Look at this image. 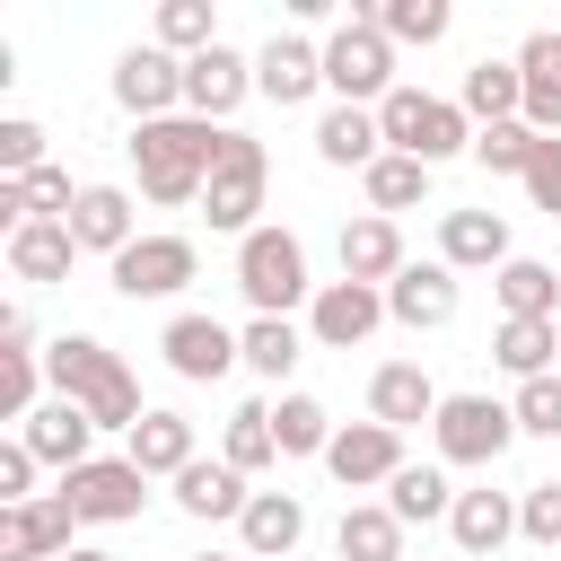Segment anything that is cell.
<instances>
[{
  "label": "cell",
  "instance_id": "cell-1",
  "mask_svg": "<svg viewBox=\"0 0 561 561\" xmlns=\"http://www.w3.org/2000/svg\"><path fill=\"white\" fill-rule=\"evenodd\" d=\"M44 386H53V394H70L96 430H140V421H149V412H140L131 368H123L96 333H61V342L44 351Z\"/></svg>",
  "mask_w": 561,
  "mask_h": 561
},
{
  "label": "cell",
  "instance_id": "cell-2",
  "mask_svg": "<svg viewBox=\"0 0 561 561\" xmlns=\"http://www.w3.org/2000/svg\"><path fill=\"white\" fill-rule=\"evenodd\" d=\"M210 158H219V123H202V114H167V123H140V131H131L140 193L167 202V210H175V202H202Z\"/></svg>",
  "mask_w": 561,
  "mask_h": 561
},
{
  "label": "cell",
  "instance_id": "cell-3",
  "mask_svg": "<svg viewBox=\"0 0 561 561\" xmlns=\"http://www.w3.org/2000/svg\"><path fill=\"white\" fill-rule=\"evenodd\" d=\"M324 88L342 96V105H386L403 79H394V44L377 35V18L359 9V18H342L333 35H324Z\"/></svg>",
  "mask_w": 561,
  "mask_h": 561
},
{
  "label": "cell",
  "instance_id": "cell-4",
  "mask_svg": "<svg viewBox=\"0 0 561 561\" xmlns=\"http://www.w3.org/2000/svg\"><path fill=\"white\" fill-rule=\"evenodd\" d=\"M263 184H272V158H263V140H245V131H219V158H210V184H202V219L210 228H228V237H254L263 219Z\"/></svg>",
  "mask_w": 561,
  "mask_h": 561
},
{
  "label": "cell",
  "instance_id": "cell-5",
  "mask_svg": "<svg viewBox=\"0 0 561 561\" xmlns=\"http://www.w3.org/2000/svg\"><path fill=\"white\" fill-rule=\"evenodd\" d=\"M237 289H245V307L254 316H289L316 280H307V245L289 237V228H254V237H237Z\"/></svg>",
  "mask_w": 561,
  "mask_h": 561
},
{
  "label": "cell",
  "instance_id": "cell-6",
  "mask_svg": "<svg viewBox=\"0 0 561 561\" xmlns=\"http://www.w3.org/2000/svg\"><path fill=\"white\" fill-rule=\"evenodd\" d=\"M79 526H131L140 508H149V473L131 465V456H88L79 473H61V491H53Z\"/></svg>",
  "mask_w": 561,
  "mask_h": 561
},
{
  "label": "cell",
  "instance_id": "cell-7",
  "mask_svg": "<svg viewBox=\"0 0 561 561\" xmlns=\"http://www.w3.org/2000/svg\"><path fill=\"white\" fill-rule=\"evenodd\" d=\"M430 438H438V465H500L508 438H517V412L491 403V394H447Z\"/></svg>",
  "mask_w": 561,
  "mask_h": 561
},
{
  "label": "cell",
  "instance_id": "cell-8",
  "mask_svg": "<svg viewBox=\"0 0 561 561\" xmlns=\"http://www.w3.org/2000/svg\"><path fill=\"white\" fill-rule=\"evenodd\" d=\"M193 272H202L193 237H167V228H158V237H131V245L114 254V289H123V298H175Z\"/></svg>",
  "mask_w": 561,
  "mask_h": 561
},
{
  "label": "cell",
  "instance_id": "cell-9",
  "mask_svg": "<svg viewBox=\"0 0 561 561\" xmlns=\"http://www.w3.org/2000/svg\"><path fill=\"white\" fill-rule=\"evenodd\" d=\"M114 105L140 114V123H167V114L184 105V61L158 53V44H131V53L114 61Z\"/></svg>",
  "mask_w": 561,
  "mask_h": 561
},
{
  "label": "cell",
  "instance_id": "cell-10",
  "mask_svg": "<svg viewBox=\"0 0 561 561\" xmlns=\"http://www.w3.org/2000/svg\"><path fill=\"white\" fill-rule=\"evenodd\" d=\"M245 96H254V61H245L237 44H210V53L184 61V114H202V123L228 131V114H237Z\"/></svg>",
  "mask_w": 561,
  "mask_h": 561
},
{
  "label": "cell",
  "instance_id": "cell-11",
  "mask_svg": "<svg viewBox=\"0 0 561 561\" xmlns=\"http://www.w3.org/2000/svg\"><path fill=\"white\" fill-rule=\"evenodd\" d=\"M324 473H333L342 491H377V482H394V473H403V430H386V421H351V430H333Z\"/></svg>",
  "mask_w": 561,
  "mask_h": 561
},
{
  "label": "cell",
  "instance_id": "cell-12",
  "mask_svg": "<svg viewBox=\"0 0 561 561\" xmlns=\"http://www.w3.org/2000/svg\"><path fill=\"white\" fill-rule=\"evenodd\" d=\"M386 324V289H368V280H324L316 298H307V333L324 342V351H351V342H368Z\"/></svg>",
  "mask_w": 561,
  "mask_h": 561
},
{
  "label": "cell",
  "instance_id": "cell-13",
  "mask_svg": "<svg viewBox=\"0 0 561 561\" xmlns=\"http://www.w3.org/2000/svg\"><path fill=\"white\" fill-rule=\"evenodd\" d=\"M158 351H167V368H175V377H193V386H210V377H228V368L245 359V351H237V333H228L219 316H167Z\"/></svg>",
  "mask_w": 561,
  "mask_h": 561
},
{
  "label": "cell",
  "instance_id": "cell-14",
  "mask_svg": "<svg viewBox=\"0 0 561 561\" xmlns=\"http://www.w3.org/2000/svg\"><path fill=\"white\" fill-rule=\"evenodd\" d=\"M18 438H26V456H35V465H61V473H79V465H88V438H96V421H88L70 394H44V403L18 421Z\"/></svg>",
  "mask_w": 561,
  "mask_h": 561
},
{
  "label": "cell",
  "instance_id": "cell-15",
  "mask_svg": "<svg viewBox=\"0 0 561 561\" xmlns=\"http://www.w3.org/2000/svg\"><path fill=\"white\" fill-rule=\"evenodd\" d=\"M324 88V44H307V35H272L263 53H254V96H272V105H307Z\"/></svg>",
  "mask_w": 561,
  "mask_h": 561
},
{
  "label": "cell",
  "instance_id": "cell-16",
  "mask_svg": "<svg viewBox=\"0 0 561 561\" xmlns=\"http://www.w3.org/2000/svg\"><path fill=\"white\" fill-rule=\"evenodd\" d=\"M386 316L412 324V333L456 324V272H447V263H403V272L386 280Z\"/></svg>",
  "mask_w": 561,
  "mask_h": 561
},
{
  "label": "cell",
  "instance_id": "cell-17",
  "mask_svg": "<svg viewBox=\"0 0 561 561\" xmlns=\"http://www.w3.org/2000/svg\"><path fill=\"white\" fill-rule=\"evenodd\" d=\"M70 508L61 500H26V508H0V561H61V552H79L70 543Z\"/></svg>",
  "mask_w": 561,
  "mask_h": 561
},
{
  "label": "cell",
  "instance_id": "cell-18",
  "mask_svg": "<svg viewBox=\"0 0 561 561\" xmlns=\"http://www.w3.org/2000/svg\"><path fill=\"white\" fill-rule=\"evenodd\" d=\"M70 237H79V254H123L140 228H131V193L123 184H79V202H70Z\"/></svg>",
  "mask_w": 561,
  "mask_h": 561
},
{
  "label": "cell",
  "instance_id": "cell-19",
  "mask_svg": "<svg viewBox=\"0 0 561 561\" xmlns=\"http://www.w3.org/2000/svg\"><path fill=\"white\" fill-rule=\"evenodd\" d=\"M438 263L447 272H500L508 263V219L500 210H447L438 219Z\"/></svg>",
  "mask_w": 561,
  "mask_h": 561
},
{
  "label": "cell",
  "instance_id": "cell-20",
  "mask_svg": "<svg viewBox=\"0 0 561 561\" xmlns=\"http://www.w3.org/2000/svg\"><path fill=\"white\" fill-rule=\"evenodd\" d=\"M438 386L421 377V359H386L377 377H368V421H386V430H412V421H438Z\"/></svg>",
  "mask_w": 561,
  "mask_h": 561
},
{
  "label": "cell",
  "instance_id": "cell-21",
  "mask_svg": "<svg viewBox=\"0 0 561 561\" xmlns=\"http://www.w3.org/2000/svg\"><path fill=\"white\" fill-rule=\"evenodd\" d=\"M237 535H245L254 561H289L298 535H307V500H298V491H254L245 517H237Z\"/></svg>",
  "mask_w": 561,
  "mask_h": 561
},
{
  "label": "cell",
  "instance_id": "cell-22",
  "mask_svg": "<svg viewBox=\"0 0 561 561\" xmlns=\"http://www.w3.org/2000/svg\"><path fill=\"white\" fill-rule=\"evenodd\" d=\"M517 79H526V123H535L543 140H561V35H552V26H535V35L517 44Z\"/></svg>",
  "mask_w": 561,
  "mask_h": 561
},
{
  "label": "cell",
  "instance_id": "cell-23",
  "mask_svg": "<svg viewBox=\"0 0 561 561\" xmlns=\"http://www.w3.org/2000/svg\"><path fill=\"white\" fill-rule=\"evenodd\" d=\"M316 158L324 167H377L386 158V123H377V105H333L324 123H316Z\"/></svg>",
  "mask_w": 561,
  "mask_h": 561
},
{
  "label": "cell",
  "instance_id": "cell-24",
  "mask_svg": "<svg viewBox=\"0 0 561 561\" xmlns=\"http://www.w3.org/2000/svg\"><path fill=\"white\" fill-rule=\"evenodd\" d=\"M70 254H79L70 219H26V228L9 237V280H26V289H53V280L70 272Z\"/></svg>",
  "mask_w": 561,
  "mask_h": 561
},
{
  "label": "cell",
  "instance_id": "cell-25",
  "mask_svg": "<svg viewBox=\"0 0 561 561\" xmlns=\"http://www.w3.org/2000/svg\"><path fill=\"white\" fill-rule=\"evenodd\" d=\"M447 535H456V552H465V561H482V552H500V543L517 535V500H508V491H456Z\"/></svg>",
  "mask_w": 561,
  "mask_h": 561
},
{
  "label": "cell",
  "instance_id": "cell-26",
  "mask_svg": "<svg viewBox=\"0 0 561 561\" xmlns=\"http://www.w3.org/2000/svg\"><path fill=\"white\" fill-rule=\"evenodd\" d=\"M394 272H403V228H394V219H377V210H368V219H351V228H342V280L386 289Z\"/></svg>",
  "mask_w": 561,
  "mask_h": 561
},
{
  "label": "cell",
  "instance_id": "cell-27",
  "mask_svg": "<svg viewBox=\"0 0 561 561\" xmlns=\"http://www.w3.org/2000/svg\"><path fill=\"white\" fill-rule=\"evenodd\" d=\"M552 351H561V324L552 316H500V333H491V359L526 386V377H552Z\"/></svg>",
  "mask_w": 561,
  "mask_h": 561
},
{
  "label": "cell",
  "instance_id": "cell-28",
  "mask_svg": "<svg viewBox=\"0 0 561 561\" xmlns=\"http://www.w3.org/2000/svg\"><path fill=\"white\" fill-rule=\"evenodd\" d=\"M245 500H254V491H245V473H237V465L193 456V465L175 473V508H184V517H245Z\"/></svg>",
  "mask_w": 561,
  "mask_h": 561
},
{
  "label": "cell",
  "instance_id": "cell-29",
  "mask_svg": "<svg viewBox=\"0 0 561 561\" xmlns=\"http://www.w3.org/2000/svg\"><path fill=\"white\" fill-rule=\"evenodd\" d=\"M333 552L342 561H403V517L386 500H351L342 526H333Z\"/></svg>",
  "mask_w": 561,
  "mask_h": 561
},
{
  "label": "cell",
  "instance_id": "cell-30",
  "mask_svg": "<svg viewBox=\"0 0 561 561\" xmlns=\"http://www.w3.org/2000/svg\"><path fill=\"white\" fill-rule=\"evenodd\" d=\"M456 105L473 114V131H482V123H526V79H517V61H473Z\"/></svg>",
  "mask_w": 561,
  "mask_h": 561
},
{
  "label": "cell",
  "instance_id": "cell-31",
  "mask_svg": "<svg viewBox=\"0 0 561 561\" xmlns=\"http://www.w3.org/2000/svg\"><path fill=\"white\" fill-rule=\"evenodd\" d=\"M123 456H131L149 482H158V473L175 482V473L193 465V421H184V412H149V421L131 430V447H123Z\"/></svg>",
  "mask_w": 561,
  "mask_h": 561
},
{
  "label": "cell",
  "instance_id": "cell-32",
  "mask_svg": "<svg viewBox=\"0 0 561 561\" xmlns=\"http://www.w3.org/2000/svg\"><path fill=\"white\" fill-rule=\"evenodd\" d=\"M272 456H280L272 403H237V412H228V438H219V465H237V473H263Z\"/></svg>",
  "mask_w": 561,
  "mask_h": 561
},
{
  "label": "cell",
  "instance_id": "cell-33",
  "mask_svg": "<svg viewBox=\"0 0 561 561\" xmlns=\"http://www.w3.org/2000/svg\"><path fill=\"white\" fill-rule=\"evenodd\" d=\"M359 184H368V210H377V219H394V210H412V202L430 193V167H421V158H403V149H386Z\"/></svg>",
  "mask_w": 561,
  "mask_h": 561
},
{
  "label": "cell",
  "instance_id": "cell-34",
  "mask_svg": "<svg viewBox=\"0 0 561 561\" xmlns=\"http://www.w3.org/2000/svg\"><path fill=\"white\" fill-rule=\"evenodd\" d=\"M237 351H245V368H254V377H289L307 342H298V324H289V316H254V324L237 333Z\"/></svg>",
  "mask_w": 561,
  "mask_h": 561
},
{
  "label": "cell",
  "instance_id": "cell-35",
  "mask_svg": "<svg viewBox=\"0 0 561 561\" xmlns=\"http://www.w3.org/2000/svg\"><path fill=\"white\" fill-rule=\"evenodd\" d=\"M386 508H394L403 526H421V517H447V508H456V491H447V473H438V465H403V473L386 482Z\"/></svg>",
  "mask_w": 561,
  "mask_h": 561
},
{
  "label": "cell",
  "instance_id": "cell-36",
  "mask_svg": "<svg viewBox=\"0 0 561 561\" xmlns=\"http://www.w3.org/2000/svg\"><path fill=\"white\" fill-rule=\"evenodd\" d=\"M210 44H219V26H210V0H158V53L193 61V53H210Z\"/></svg>",
  "mask_w": 561,
  "mask_h": 561
},
{
  "label": "cell",
  "instance_id": "cell-37",
  "mask_svg": "<svg viewBox=\"0 0 561 561\" xmlns=\"http://www.w3.org/2000/svg\"><path fill=\"white\" fill-rule=\"evenodd\" d=\"M377 18V35L386 44H438L447 26H456V9L447 0H386V9H368Z\"/></svg>",
  "mask_w": 561,
  "mask_h": 561
},
{
  "label": "cell",
  "instance_id": "cell-38",
  "mask_svg": "<svg viewBox=\"0 0 561 561\" xmlns=\"http://www.w3.org/2000/svg\"><path fill=\"white\" fill-rule=\"evenodd\" d=\"M535 149H543V131H535V123H482V131H473V158H482L491 175H517V184H526Z\"/></svg>",
  "mask_w": 561,
  "mask_h": 561
},
{
  "label": "cell",
  "instance_id": "cell-39",
  "mask_svg": "<svg viewBox=\"0 0 561 561\" xmlns=\"http://www.w3.org/2000/svg\"><path fill=\"white\" fill-rule=\"evenodd\" d=\"M552 298H561L552 263H535V254H508V263H500V307H508V316H552Z\"/></svg>",
  "mask_w": 561,
  "mask_h": 561
},
{
  "label": "cell",
  "instance_id": "cell-40",
  "mask_svg": "<svg viewBox=\"0 0 561 561\" xmlns=\"http://www.w3.org/2000/svg\"><path fill=\"white\" fill-rule=\"evenodd\" d=\"M272 430H280V456H324V447H333V412H324L316 394H280Z\"/></svg>",
  "mask_w": 561,
  "mask_h": 561
},
{
  "label": "cell",
  "instance_id": "cell-41",
  "mask_svg": "<svg viewBox=\"0 0 561 561\" xmlns=\"http://www.w3.org/2000/svg\"><path fill=\"white\" fill-rule=\"evenodd\" d=\"M456 149H473V114H465V105H447V96H430L412 158H421V167H438V158H456Z\"/></svg>",
  "mask_w": 561,
  "mask_h": 561
},
{
  "label": "cell",
  "instance_id": "cell-42",
  "mask_svg": "<svg viewBox=\"0 0 561 561\" xmlns=\"http://www.w3.org/2000/svg\"><path fill=\"white\" fill-rule=\"evenodd\" d=\"M44 386V351H0V421H26Z\"/></svg>",
  "mask_w": 561,
  "mask_h": 561
},
{
  "label": "cell",
  "instance_id": "cell-43",
  "mask_svg": "<svg viewBox=\"0 0 561 561\" xmlns=\"http://www.w3.org/2000/svg\"><path fill=\"white\" fill-rule=\"evenodd\" d=\"M508 412H517V430H526V438H561V368H552V377H526Z\"/></svg>",
  "mask_w": 561,
  "mask_h": 561
},
{
  "label": "cell",
  "instance_id": "cell-44",
  "mask_svg": "<svg viewBox=\"0 0 561 561\" xmlns=\"http://www.w3.org/2000/svg\"><path fill=\"white\" fill-rule=\"evenodd\" d=\"M517 535H526V543H561V482H526V500H517Z\"/></svg>",
  "mask_w": 561,
  "mask_h": 561
},
{
  "label": "cell",
  "instance_id": "cell-45",
  "mask_svg": "<svg viewBox=\"0 0 561 561\" xmlns=\"http://www.w3.org/2000/svg\"><path fill=\"white\" fill-rule=\"evenodd\" d=\"M421 114H430V96H421V88H394V96L377 105V123H386V149H403V158H412V140H421Z\"/></svg>",
  "mask_w": 561,
  "mask_h": 561
},
{
  "label": "cell",
  "instance_id": "cell-46",
  "mask_svg": "<svg viewBox=\"0 0 561 561\" xmlns=\"http://www.w3.org/2000/svg\"><path fill=\"white\" fill-rule=\"evenodd\" d=\"M35 167H44V131L26 114H9L0 123V175H35Z\"/></svg>",
  "mask_w": 561,
  "mask_h": 561
},
{
  "label": "cell",
  "instance_id": "cell-47",
  "mask_svg": "<svg viewBox=\"0 0 561 561\" xmlns=\"http://www.w3.org/2000/svg\"><path fill=\"white\" fill-rule=\"evenodd\" d=\"M35 500V456H26V438H9L0 447V508H26Z\"/></svg>",
  "mask_w": 561,
  "mask_h": 561
},
{
  "label": "cell",
  "instance_id": "cell-48",
  "mask_svg": "<svg viewBox=\"0 0 561 561\" xmlns=\"http://www.w3.org/2000/svg\"><path fill=\"white\" fill-rule=\"evenodd\" d=\"M526 193H535V210H543V219H561V140H543V149H535Z\"/></svg>",
  "mask_w": 561,
  "mask_h": 561
},
{
  "label": "cell",
  "instance_id": "cell-49",
  "mask_svg": "<svg viewBox=\"0 0 561 561\" xmlns=\"http://www.w3.org/2000/svg\"><path fill=\"white\" fill-rule=\"evenodd\" d=\"M0 351H35V316H26V307L0 316Z\"/></svg>",
  "mask_w": 561,
  "mask_h": 561
},
{
  "label": "cell",
  "instance_id": "cell-50",
  "mask_svg": "<svg viewBox=\"0 0 561 561\" xmlns=\"http://www.w3.org/2000/svg\"><path fill=\"white\" fill-rule=\"evenodd\" d=\"M61 561H114V552H96V543H79V552H61Z\"/></svg>",
  "mask_w": 561,
  "mask_h": 561
},
{
  "label": "cell",
  "instance_id": "cell-51",
  "mask_svg": "<svg viewBox=\"0 0 561 561\" xmlns=\"http://www.w3.org/2000/svg\"><path fill=\"white\" fill-rule=\"evenodd\" d=\"M193 561H228V552H193Z\"/></svg>",
  "mask_w": 561,
  "mask_h": 561
}]
</instances>
